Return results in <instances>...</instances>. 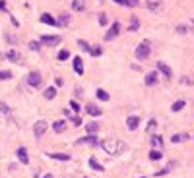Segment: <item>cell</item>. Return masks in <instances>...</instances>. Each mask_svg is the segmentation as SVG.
<instances>
[{
    "label": "cell",
    "instance_id": "obj_30",
    "mask_svg": "<svg viewBox=\"0 0 194 178\" xmlns=\"http://www.w3.org/2000/svg\"><path fill=\"white\" fill-rule=\"evenodd\" d=\"M155 128H157V120H155V118H152V120L148 122V128H146V130H148L149 134H153V132H155Z\"/></svg>",
    "mask_w": 194,
    "mask_h": 178
},
{
    "label": "cell",
    "instance_id": "obj_40",
    "mask_svg": "<svg viewBox=\"0 0 194 178\" xmlns=\"http://www.w3.org/2000/svg\"><path fill=\"white\" fill-rule=\"evenodd\" d=\"M99 23H101V25H107V16H105V14H99Z\"/></svg>",
    "mask_w": 194,
    "mask_h": 178
},
{
    "label": "cell",
    "instance_id": "obj_33",
    "mask_svg": "<svg viewBox=\"0 0 194 178\" xmlns=\"http://www.w3.org/2000/svg\"><path fill=\"white\" fill-rule=\"evenodd\" d=\"M161 141H163L161 136H153V138H152V145H153V149H155V147H159V145H161Z\"/></svg>",
    "mask_w": 194,
    "mask_h": 178
},
{
    "label": "cell",
    "instance_id": "obj_34",
    "mask_svg": "<svg viewBox=\"0 0 194 178\" xmlns=\"http://www.w3.org/2000/svg\"><path fill=\"white\" fill-rule=\"evenodd\" d=\"M138 4H140V0H124V6H128V8H136Z\"/></svg>",
    "mask_w": 194,
    "mask_h": 178
},
{
    "label": "cell",
    "instance_id": "obj_24",
    "mask_svg": "<svg viewBox=\"0 0 194 178\" xmlns=\"http://www.w3.org/2000/svg\"><path fill=\"white\" fill-rule=\"evenodd\" d=\"M95 95H97L99 101H109V93H107L105 89H97V91H95Z\"/></svg>",
    "mask_w": 194,
    "mask_h": 178
},
{
    "label": "cell",
    "instance_id": "obj_7",
    "mask_svg": "<svg viewBox=\"0 0 194 178\" xmlns=\"http://www.w3.org/2000/svg\"><path fill=\"white\" fill-rule=\"evenodd\" d=\"M144 81H146L148 87H153V85H157V81H159V76H157L155 70H153V72H148V74H146V80H144Z\"/></svg>",
    "mask_w": 194,
    "mask_h": 178
},
{
    "label": "cell",
    "instance_id": "obj_21",
    "mask_svg": "<svg viewBox=\"0 0 194 178\" xmlns=\"http://www.w3.org/2000/svg\"><path fill=\"white\" fill-rule=\"evenodd\" d=\"M6 58H8L10 62H19L21 56H19V52H18V51H8V52H6Z\"/></svg>",
    "mask_w": 194,
    "mask_h": 178
},
{
    "label": "cell",
    "instance_id": "obj_41",
    "mask_svg": "<svg viewBox=\"0 0 194 178\" xmlns=\"http://www.w3.org/2000/svg\"><path fill=\"white\" fill-rule=\"evenodd\" d=\"M177 31H179V33H188V27H186V25H179Z\"/></svg>",
    "mask_w": 194,
    "mask_h": 178
},
{
    "label": "cell",
    "instance_id": "obj_20",
    "mask_svg": "<svg viewBox=\"0 0 194 178\" xmlns=\"http://www.w3.org/2000/svg\"><path fill=\"white\" fill-rule=\"evenodd\" d=\"M148 10L159 12V10H161V2H159V0H149V2H148Z\"/></svg>",
    "mask_w": 194,
    "mask_h": 178
},
{
    "label": "cell",
    "instance_id": "obj_12",
    "mask_svg": "<svg viewBox=\"0 0 194 178\" xmlns=\"http://www.w3.org/2000/svg\"><path fill=\"white\" fill-rule=\"evenodd\" d=\"M155 66H157V70H159V72H161L165 77H167V80H171V76H173V72H171V68L167 66V64H165V62H157Z\"/></svg>",
    "mask_w": 194,
    "mask_h": 178
},
{
    "label": "cell",
    "instance_id": "obj_9",
    "mask_svg": "<svg viewBox=\"0 0 194 178\" xmlns=\"http://www.w3.org/2000/svg\"><path fill=\"white\" fill-rule=\"evenodd\" d=\"M126 126H128V130H130V132L138 130V126H140V116H128V118H126Z\"/></svg>",
    "mask_w": 194,
    "mask_h": 178
},
{
    "label": "cell",
    "instance_id": "obj_1",
    "mask_svg": "<svg viewBox=\"0 0 194 178\" xmlns=\"http://www.w3.org/2000/svg\"><path fill=\"white\" fill-rule=\"evenodd\" d=\"M99 145L103 147V151H105L107 155H117L120 149H123V143H120V139H117V138H107V139L101 141Z\"/></svg>",
    "mask_w": 194,
    "mask_h": 178
},
{
    "label": "cell",
    "instance_id": "obj_47",
    "mask_svg": "<svg viewBox=\"0 0 194 178\" xmlns=\"http://www.w3.org/2000/svg\"><path fill=\"white\" fill-rule=\"evenodd\" d=\"M114 2H119L120 6H124V0H114Z\"/></svg>",
    "mask_w": 194,
    "mask_h": 178
},
{
    "label": "cell",
    "instance_id": "obj_35",
    "mask_svg": "<svg viewBox=\"0 0 194 178\" xmlns=\"http://www.w3.org/2000/svg\"><path fill=\"white\" fill-rule=\"evenodd\" d=\"M10 77H12L10 70H2V72H0V80H10Z\"/></svg>",
    "mask_w": 194,
    "mask_h": 178
},
{
    "label": "cell",
    "instance_id": "obj_27",
    "mask_svg": "<svg viewBox=\"0 0 194 178\" xmlns=\"http://www.w3.org/2000/svg\"><path fill=\"white\" fill-rule=\"evenodd\" d=\"M89 167H91L93 170H99V172H101V170H105V168H103V165H99V163H97L95 159H93V157L89 159Z\"/></svg>",
    "mask_w": 194,
    "mask_h": 178
},
{
    "label": "cell",
    "instance_id": "obj_2",
    "mask_svg": "<svg viewBox=\"0 0 194 178\" xmlns=\"http://www.w3.org/2000/svg\"><path fill=\"white\" fill-rule=\"evenodd\" d=\"M136 58L138 60H148L149 58V54H152V47H149V43L148 41H144V43H140L138 47H136Z\"/></svg>",
    "mask_w": 194,
    "mask_h": 178
},
{
    "label": "cell",
    "instance_id": "obj_26",
    "mask_svg": "<svg viewBox=\"0 0 194 178\" xmlns=\"http://www.w3.org/2000/svg\"><path fill=\"white\" fill-rule=\"evenodd\" d=\"M0 112H2V114H6V116H10V114H12V109H10L6 103L0 101Z\"/></svg>",
    "mask_w": 194,
    "mask_h": 178
},
{
    "label": "cell",
    "instance_id": "obj_4",
    "mask_svg": "<svg viewBox=\"0 0 194 178\" xmlns=\"http://www.w3.org/2000/svg\"><path fill=\"white\" fill-rule=\"evenodd\" d=\"M60 35H41V45H47V47H56L60 43Z\"/></svg>",
    "mask_w": 194,
    "mask_h": 178
},
{
    "label": "cell",
    "instance_id": "obj_15",
    "mask_svg": "<svg viewBox=\"0 0 194 178\" xmlns=\"http://www.w3.org/2000/svg\"><path fill=\"white\" fill-rule=\"evenodd\" d=\"M41 23H47V25H54L56 27V19L51 16V14H41Z\"/></svg>",
    "mask_w": 194,
    "mask_h": 178
},
{
    "label": "cell",
    "instance_id": "obj_8",
    "mask_svg": "<svg viewBox=\"0 0 194 178\" xmlns=\"http://www.w3.org/2000/svg\"><path fill=\"white\" fill-rule=\"evenodd\" d=\"M95 145V143H99V141H97V138L95 136H89V134H88V136H85V138H80V139H76V145Z\"/></svg>",
    "mask_w": 194,
    "mask_h": 178
},
{
    "label": "cell",
    "instance_id": "obj_38",
    "mask_svg": "<svg viewBox=\"0 0 194 178\" xmlns=\"http://www.w3.org/2000/svg\"><path fill=\"white\" fill-rule=\"evenodd\" d=\"M78 47H80V48H84V51H89V45H88V43H85V41H78Z\"/></svg>",
    "mask_w": 194,
    "mask_h": 178
},
{
    "label": "cell",
    "instance_id": "obj_18",
    "mask_svg": "<svg viewBox=\"0 0 194 178\" xmlns=\"http://www.w3.org/2000/svg\"><path fill=\"white\" fill-rule=\"evenodd\" d=\"M128 29H130V31H138V29H140V18L132 16V18H130V25H128Z\"/></svg>",
    "mask_w": 194,
    "mask_h": 178
},
{
    "label": "cell",
    "instance_id": "obj_39",
    "mask_svg": "<svg viewBox=\"0 0 194 178\" xmlns=\"http://www.w3.org/2000/svg\"><path fill=\"white\" fill-rule=\"evenodd\" d=\"M72 122H74L76 126H80V124H82V118L78 116V114H74V116H72Z\"/></svg>",
    "mask_w": 194,
    "mask_h": 178
},
{
    "label": "cell",
    "instance_id": "obj_43",
    "mask_svg": "<svg viewBox=\"0 0 194 178\" xmlns=\"http://www.w3.org/2000/svg\"><path fill=\"white\" fill-rule=\"evenodd\" d=\"M0 10H2V12H6V10H8V6H6V2H4V0H0Z\"/></svg>",
    "mask_w": 194,
    "mask_h": 178
},
{
    "label": "cell",
    "instance_id": "obj_46",
    "mask_svg": "<svg viewBox=\"0 0 194 178\" xmlns=\"http://www.w3.org/2000/svg\"><path fill=\"white\" fill-rule=\"evenodd\" d=\"M35 178H53V174H43V176H39V174H37Z\"/></svg>",
    "mask_w": 194,
    "mask_h": 178
},
{
    "label": "cell",
    "instance_id": "obj_6",
    "mask_svg": "<svg viewBox=\"0 0 194 178\" xmlns=\"http://www.w3.org/2000/svg\"><path fill=\"white\" fill-rule=\"evenodd\" d=\"M120 33V23L119 21H114V23L109 27V31H107L105 35V41H113V39H117V35Z\"/></svg>",
    "mask_w": 194,
    "mask_h": 178
},
{
    "label": "cell",
    "instance_id": "obj_31",
    "mask_svg": "<svg viewBox=\"0 0 194 178\" xmlns=\"http://www.w3.org/2000/svg\"><path fill=\"white\" fill-rule=\"evenodd\" d=\"M161 157H163L161 151H155V149H152V151H149V159H152V161H159Z\"/></svg>",
    "mask_w": 194,
    "mask_h": 178
},
{
    "label": "cell",
    "instance_id": "obj_22",
    "mask_svg": "<svg viewBox=\"0 0 194 178\" xmlns=\"http://www.w3.org/2000/svg\"><path fill=\"white\" fill-rule=\"evenodd\" d=\"M49 157L54 161H70V155H66V153H51Z\"/></svg>",
    "mask_w": 194,
    "mask_h": 178
},
{
    "label": "cell",
    "instance_id": "obj_11",
    "mask_svg": "<svg viewBox=\"0 0 194 178\" xmlns=\"http://www.w3.org/2000/svg\"><path fill=\"white\" fill-rule=\"evenodd\" d=\"M18 159H19L21 165H29V155H27L25 147H18Z\"/></svg>",
    "mask_w": 194,
    "mask_h": 178
},
{
    "label": "cell",
    "instance_id": "obj_19",
    "mask_svg": "<svg viewBox=\"0 0 194 178\" xmlns=\"http://www.w3.org/2000/svg\"><path fill=\"white\" fill-rule=\"evenodd\" d=\"M85 130H88L89 136H95V134L99 132V124H97V122H89L88 126H85Z\"/></svg>",
    "mask_w": 194,
    "mask_h": 178
},
{
    "label": "cell",
    "instance_id": "obj_37",
    "mask_svg": "<svg viewBox=\"0 0 194 178\" xmlns=\"http://www.w3.org/2000/svg\"><path fill=\"white\" fill-rule=\"evenodd\" d=\"M70 109L74 112H80V103H78V101H70Z\"/></svg>",
    "mask_w": 194,
    "mask_h": 178
},
{
    "label": "cell",
    "instance_id": "obj_5",
    "mask_svg": "<svg viewBox=\"0 0 194 178\" xmlns=\"http://www.w3.org/2000/svg\"><path fill=\"white\" fill-rule=\"evenodd\" d=\"M41 81H43V77H41V74L37 72V70H33V72L27 74V85H31V87H39Z\"/></svg>",
    "mask_w": 194,
    "mask_h": 178
},
{
    "label": "cell",
    "instance_id": "obj_29",
    "mask_svg": "<svg viewBox=\"0 0 194 178\" xmlns=\"http://www.w3.org/2000/svg\"><path fill=\"white\" fill-rule=\"evenodd\" d=\"M58 19H60V21H58V25H56V27H60V25H68V23H70V16H68V14H62Z\"/></svg>",
    "mask_w": 194,
    "mask_h": 178
},
{
    "label": "cell",
    "instance_id": "obj_14",
    "mask_svg": "<svg viewBox=\"0 0 194 178\" xmlns=\"http://www.w3.org/2000/svg\"><path fill=\"white\" fill-rule=\"evenodd\" d=\"M72 10L74 12H84L85 10V0H72Z\"/></svg>",
    "mask_w": 194,
    "mask_h": 178
},
{
    "label": "cell",
    "instance_id": "obj_48",
    "mask_svg": "<svg viewBox=\"0 0 194 178\" xmlns=\"http://www.w3.org/2000/svg\"><path fill=\"white\" fill-rule=\"evenodd\" d=\"M142 178H146V176H142Z\"/></svg>",
    "mask_w": 194,
    "mask_h": 178
},
{
    "label": "cell",
    "instance_id": "obj_28",
    "mask_svg": "<svg viewBox=\"0 0 194 178\" xmlns=\"http://www.w3.org/2000/svg\"><path fill=\"white\" fill-rule=\"evenodd\" d=\"M45 97L47 99H54L56 97V87H47L45 89Z\"/></svg>",
    "mask_w": 194,
    "mask_h": 178
},
{
    "label": "cell",
    "instance_id": "obj_45",
    "mask_svg": "<svg viewBox=\"0 0 194 178\" xmlns=\"http://www.w3.org/2000/svg\"><path fill=\"white\" fill-rule=\"evenodd\" d=\"M181 81H183V83H188V85H192V80H190V77H183Z\"/></svg>",
    "mask_w": 194,
    "mask_h": 178
},
{
    "label": "cell",
    "instance_id": "obj_23",
    "mask_svg": "<svg viewBox=\"0 0 194 178\" xmlns=\"http://www.w3.org/2000/svg\"><path fill=\"white\" fill-rule=\"evenodd\" d=\"M186 106V101H177V103H173V106H171V110L173 112H181L183 109Z\"/></svg>",
    "mask_w": 194,
    "mask_h": 178
},
{
    "label": "cell",
    "instance_id": "obj_10",
    "mask_svg": "<svg viewBox=\"0 0 194 178\" xmlns=\"http://www.w3.org/2000/svg\"><path fill=\"white\" fill-rule=\"evenodd\" d=\"M72 64H74V72H76L78 76H82V74H84V60H82V56H74Z\"/></svg>",
    "mask_w": 194,
    "mask_h": 178
},
{
    "label": "cell",
    "instance_id": "obj_32",
    "mask_svg": "<svg viewBox=\"0 0 194 178\" xmlns=\"http://www.w3.org/2000/svg\"><path fill=\"white\" fill-rule=\"evenodd\" d=\"M56 58H58V60H68V58H70V52L64 48V51H60L58 54H56Z\"/></svg>",
    "mask_w": 194,
    "mask_h": 178
},
{
    "label": "cell",
    "instance_id": "obj_42",
    "mask_svg": "<svg viewBox=\"0 0 194 178\" xmlns=\"http://www.w3.org/2000/svg\"><path fill=\"white\" fill-rule=\"evenodd\" d=\"M62 85H64V81L60 80V77H56L54 80V87H62Z\"/></svg>",
    "mask_w": 194,
    "mask_h": 178
},
{
    "label": "cell",
    "instance_id": "obj_16",
    "mask_svg": "<svg viewBox=\"0 0 194 178\" xmlns=\"http://www.w3.org/2000/svg\"><path fill=\"white\" fill-rule=\"evenodd\" d=\"M53 130L56 134H62L64 130H66V122H64V120H56V122L53 124Z\"/></svg>",
    "mask_w": 194,
    "mask_h": 178
},
{
    "label": "cell",
    "instance_id": "obj_44",
    "mask_svg": "<svg viewBox=\"0 0 194 178\" xmlns=\"http://www.w3.org/2000/svg\"><path fill=\"white\" fill-rule=\"evenodd\" d=\"M6 41H8V43H18V39H14L12 35H6Z\"/></svg>",
    "mask_w": 194,
    "mask_h": 178
},
{
    "label": "cell",
    "instance_id": "obj_13",
    "mask_svg": "<svg viewBox=\"0 0 194 178\" xmlns=\"http://www.w3.org/2000/svg\"><path fill=\"white\" fill-rule=\"evenodd\" d=\"M85 112H88L89 116H101V114H103L101 109H99V106H95L93 103H89L88 106H85Z\"/></svg>",
    "mask_w": 194,
    "mask_h": 178
},
{
    "label": "cell",
    "instance_id": "obj_3",
    "mask_svg": "<svg viewBox=\"0 0 194 178\" xmlns=\"http://www.w3.org/2000/svg\"><path fill=\"white\" fill-rule=\"evenodd\" d=\"M47 128H49V122H47V120H37V122L33 124V134H35V138H43V136H45V132H47Z\"/></svg>",
    "mask_w": 194,
    "mask_h": 178
},
{
    "label": "cell",
    "instance_id": "obj_25",
    "mask_svg": "<svg viewBox=\"0 0 194 178\" xmlns=\"http://www.w3.org/2000/svg\"><path fill=\"white\" fill-rule=\"evenodd\" d=\"M91 56H101L103 54V48L101 47H89V51H88Z\"/></svg>",
    "mask_w": 194,
    "mask_h": 178
},
{
    "label": "cell",
    "instance_id": "obj_17",
    "mask_svg": "<svg viewBox=\"0 0 194 178\" xmlns=\"http://www.w3.org/2000/svg\"><path fill=\"white\" fill-rule=\"evenodd\" d=\"M190 136L188 134H175L173 138H171V143H181V141H186Z\"/></svg>",
    "mask_w": 194,
    "mask_h": 178
},
{
    "label": "cell",
    "instance_id": "obj_36",
    "mask_svg": "<svg viewBox=\"0 0 194 178\" xmlns=\"http://www.w3.org/2000/svg\"><path fill=\"white\" fill-rule=\"evenodd\" d=\"M39 48H41V43H37V41H31V43H29V51H35V52H37Z\"/></svg>",
    "mask_w": 194,
    "mask_h": 178
}]
</instances>
